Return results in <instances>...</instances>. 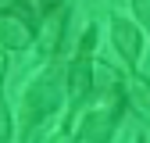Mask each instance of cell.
<instances>
[{
    "label": "cell",
    "instance_id": "obj_1",
    "mask_svg": "<svg viewBox=\"0 0 150 143\" xmlns=\"http://www.w3.org/2000/svg\"><path fill=\"white\" fill-rule=\"evenodd\" d=\"M122 93L118 89H111V93L93 107V111L79 122V132H75V143H111V136H115V125L122 118Z\"/></svg>",
    "mask_w": 150,
    "mask_h": 143
},
{
    "label": "cell",
    "instance_id": "obj_2",
    "mask_svg": "<svg viewBox=\"0 0 150 143\" xmlns=\"http://www.w3.org/2000/svg\"><path fill=\"white\" fill-rule=\"evenodd\" d=\"M93 40H97V32L86 29L82 43H79V50H75V57L68 64V97H71L75 107L86 104L89 89H93V68H97V64H93Z\"/></svg>",
    "mask_w": 150,
    "mask_h": 143
},
{
    "label": "cell",
    "instance_id": "obj_3",
    "mask_svg": "<svg viewBox=\"0 0 150 143\" xmlns=\"http://www.w3.org/2000/svg\"><path fill=\"white\" fill-rule=\"evenodd\" d=\"M57 97H61L57 79H54V75H40L29 86V93H25V122L32 125V122H43L47 115H54Z\"/></svg>",
    "mask_w": 150,
    "mask_h": 143
},
{
    "label": "cell",
    "instance_id": "obj_4",
    "mask_svg": "<svg viewBox=\"0 0 150 143\" xmlns=\"http://www.w3.org/2000/svg\"><path fill=\"white\" fill-rule=\"evenodd\" d=\"M111 36H115V47H118L122 57L129 64H139V57H143V32L132 22H125L122 14H115L111 18Z\"/></svg>",
    "mask_w": 150,
    "mask_h": 143
},
{
    "label": "cell",
    "instance_id": "obj_5",
    "mask_svg": "<svg viewBox=\"0 0 150 143\" xmlns=\"http://www.w3.org/2000/svg\"><path fill=\"white\" fill-rule=\"evenodd\" d=\"M32 25L22 22L18 14H0V47L4 50H25L32 43Z\"/></svg>",
    "mask_w": 150,
    "mask_h": 143
},
{
    "label": "cell",
    "instance_id": "obj_6",
    "mask_svg": "<svg viewBox=\"0 0 150 143\" xmlns=\"http://www.w3.org/2000/svg\"><path fill=\"white\" fill-rule=\"evenodd\" d=\"M132 104L143 115H150V86H143L139 79H132Z\"/></svg>",
    "mask_w": 150,
    "mask_h": 143
},
{
    "label": "cell",
    "instance_id": "obj_7",
    "mask_svg": "<svg viewBox=\"0 0 150 143\" xmlns=\"http://www.w3.org/2000/svg\"><path fill=\"white\" fill-rule=\"evenodd\" d=\"M0 143H11V111H7L4 97H0Z\"/></svg>",
    "mask_w": 150,
    "mask_h": 143
},
{
    "label": "cell",
    "instance_id": "obj_8",
    "mask_svg": "<svg viewBox=\"0 0 150 143\" xmlns=\"http://www.w3.org/2000/svg\"><path fill=\"white\" fill-rule=\"evenodd\" d=\"M132 11L139 14L143 25H150V0H132Z\"/></svg>",
    "mask_w": 150,
    "mask_h": 143
},
{
    "label": "cell",
    "instance_id": "obj_9",
    "mask_svg": "<svg viewBox=\"0 0 150 143\" xmlns=\"http://www.w3.org/2000/svg\"><path fill=\"white\" fill-rule=\"evenodd\" d=\"M43 143H71V139H68V129L61 125V129H54V132H47V136H43Z\"/></svg>",
    "mask_w": 150,
    "mask_h": 143
}]
</instances>
